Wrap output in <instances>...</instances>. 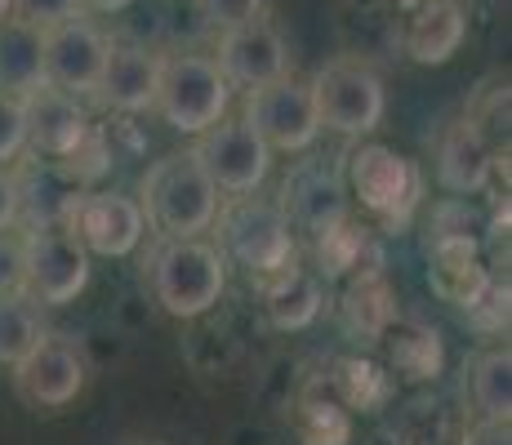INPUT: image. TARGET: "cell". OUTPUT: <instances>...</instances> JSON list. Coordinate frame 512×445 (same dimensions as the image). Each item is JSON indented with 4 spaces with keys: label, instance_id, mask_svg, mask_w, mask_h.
Masks as SVG:
<instances>
[{
    "label": "cell",
    "instance_id": "23",
    "mask_svg": "<svg viewBox=\"0 0 512 445\" xmlns=\"http://www.w3.org/2000/svg\"><path fill=\"white\" fill-rule=\"evenodd\" d=\"M294 432H299L303 445H348V405L326 388L303 392L299 410H294Z\"/></svg>",
    "mask_w": 512,
    "mask_h": 445
},
{
    "label": "cell",
    "instance_id": "20",
    "mask_svg": "<svg viewBox=\"0 0 512 445\" xmlns=\"http://www.w3.org/2000/svg\"><path fill=\"white\" fill-rule=\"evenodd\" d=\"M45 85V49L41 27L27 18H0V89L5 94H27Z\"/></svg>",
    "mask_w": 512,
    "mask_h": 445
},
{
    "label": "cell",
    "instance_id": "21",
    "mask_svg": "<svg viewBox=\"0 0 512 445\" xmlns=\"http://www.w3.org/2000/svg\"><path fill=\"white\" fill-rule=\"evenodd\" d=\"M468 401L477 410V419H512V352L490 348L477 352L468 365Z\"/></svg>",
    "mask_w": 512,
    "mask_h": 445
},
{
    "label": "cell",
    "instance_id": "30",
    "mask_svg": "<svg viewBox=\"0 0 512 445\" xmlns=\"http://www.w3.org/2000/svg\"><path fill=\"white\" fill-rule=\"evenodd\" d=\"M464 445H512L508 419L504 423H499V419H477V428L464 437Z\"/></svg>",
    "mask_w": 512,
    "mask_h": 445
},
{
    "label": "cell",
    "instance_id": "25",
    "mask_svg": "<svg viewBox=\"0 0 512 445\" xmlns=\"http://www.w3.org/2000/svg\"><path fill=\"white\" fill-rule=\"evenodd\" d=\"M392 348V365H397L406 379H432L441 365V343L437 330H423V325H406L388 339Z\"/></svg>",
    "mask_w": 512,
    "mask_h": 445
},
{
    "label": "cell",
    "instance_id": "28",
    "mask_svg": "<svg viewBox=\"0 0 512 445\" xmlns=\"http://www.w3.org/2000/svg\"><path fill=\"white\" fill-rule=\"evenodd\" d=\"M23 290V232L0 227V294Z\"/></svg>",
    "mask_w": 512,
    "mask_h": 445
},
{
    "label": "cell",
    "instance_id": "13",
    "mask_svg": "<svg viewBox=\"0 0 512 445\" xmlns=\"http://www.w3.org/2000/svg\"><path fill=\"white\" fill-rule=\"evenodd\" d=\"M281 214L290 219L294 232H308L317 241L321 232L348 223V183L343 165H326L321 156H308L290 170L281 187Z\"/></svg>",
    "mask_w": 512,
    "mask_h": 445
},
{
    "label": "cell",
    "instance_id": "2",
    "mask_svg": "<svg viewBox=\"0 0 512 445\" xmlns=\"http://www.w3.org/2000/svg\"><path fill=\"white\" fill-rule=\"evenodd\" d=\"M219 187L192 152H170L143 174L139 205L156 236H205L219 214Z\"/></svg>",
    "mask_w": 512,
    "mask_h": 445
},
{
    "label": "cell",
    "instance_id": "24",
    "mask_svg": "<svg viewBox=\"0 0 512 445\" xmlns=\"http://www.w3.org/2000/svg\"><path fill=\"white\" fill-rule=\"evenodd\" d=\"M508 76H490V81H481L472 89L464 116L472 125H477L481 134H486V143L495 147V152H504L508 147Z\"/></svg>",
    "mask_w": 512,
    "mask_h": 445
},
{
    "label": "cell",
    "instance_id": "34",
    "mask_svg": "<svg viewBox=\"0 0 512 445\" xmlns=\"http://www.w3.org/2000/svg\"><path fill=\"white\" fill-rule=\"evenodd\" d=\"M152 445H156V441H152Z\"/></svg>",
    "mask_w": 512,
    "mask_h": 445
},
{
    "label": "cell",
    "instance_id": "17",
    "mask_svg": "<svg viewBox=\"0 0 512 445\" xmlns=\"http://www.w3.org/2000/svg\"><path fill=\"white\" fill-rule=\"evenodd\" d=\"M156 76H161V54H152L147 45L112 41L107 45V58H103V72H98L94 94L103 98L112 112L139 116V112H152Z\"/></svg>",
    "mask_w": 512,
    "mask_h": 445
},
{
    "label": "cell",
    "instance_id": "26",
    "mask_svg": "<svg viewBox=\"0 0 512 445\" xmlns=\"http://www.w3.org/2000/svg\"><path fill=\"white\" fill-rule=\"evenodd\" d=\"M27 152V125H23V103L18 94L0 89V165L18 161Z\"/></svg>",
    "mask_w": 512,
    "mask_h": 445
},
{
    "label": "cell",
    "instance_id": "5",
    "mask_svg": "<svg viewBox=\"0 0 512 445\" xmlns=\"http://www.w3.org/2000/svg\"><path fill=\"white\" fill-rule=\"evenodd\" d=\"M308 89L312 107H317V125L339 138L374 134L383 125V112H388L383 76L361 58H330L326 67H317Z\"/></svg>",
    "mask_w": 512,
    "mask_h": 445
},
{
    "label": "cell",
    "instance_id": "29",
    "mask_svg": "<svg viewBox=\"0 0 512 445\" xmlns=\"http://www.w3.org/2000/svg\"><path fill=\"white\" fill-rule=\"evenodd\" d=\"M9 14L27 18L36 27H49L67 14H81V0H9Z\"/></svg>",
    "mask_w": 512,
    "mask_h": 445
},
{
    "label": "cell",
    "instance_id": "15",
    "mask_svg": "<svg viewBox=\"0 0 512 445\" xmlns=\"http://www.w3.org/2000/svg\"><path fill=\"white\" fill-rule=\"evenodd\" d=\"M214 63H219V72L228 76L232 89H259L285 72H294V58H290V45H285L281 27L263 14L232 27V32H219Z\"/></svg>",
    "mask_w": 512,
    "mask_h": 445
},
{
    "label": "cell",
    "instance_id": "3",
    "mask_svg": "<svg viewBox=\"0 0 512 445\" xmlns=\"http://www.w3.org/2000/svg\"><path fill=\"white\" fill-rule=\"evenodd\" d=\"M214 245L219 254L236 267H245L250 276L277 272V267L294 263V227L281 214L277 201L245 192V196H223L219 214H214Z\"/></svg>",
    "mask_w": 512,
    "mask_h": 445
},
{
    "label": "cell",
    "instance_id": "22",
    "mask_svg": "<svg viewBox=\"0 0 512 445\" xmlns=\"http://www.w3.org/2000/svg\"><path fill=\"white\" fill-rule=\"evenodd\" d=\"M45 334L41 303L27 290L0 294V370H9L14 361H23L36 348V339Z\"/></svg>",
    "mask_w": 512,
    "mask_h": 445
},
{
    "label": "cell",
    "instance_id": "32",
    "mask_svg": "<svg viewBox=\"0 0 512 445\" xmlns=\"http://www.w3.org/2000/svg\"><path fill=\"white\" fill-rule=\"evenodd\" d=\"M134 0H81L85 14H121V9H130Z\"/></svg>",
    "mask_w": 512,
    "mask_h": 445
},
{
    "label": "cell",
    "instance_id": "14",
    "mask_svg": "<svg viewBox=\"0 0 512 445\" xmlns=\"http://www.w3.org/2000/svg\"><path fill=\"white\" fill-rule=\"evenodd\" d=\"M23 103V125H27V147L49 161H72L85 143L94 138L90 112L81 107V98L67 94L58 85H36L27 94H18Z\"/></svg>",
    "mask_w": 512,
    "mask_h": 445
},
{
    "label": "cell",
    "instance_id": "31",
    "mask_svg": "<svg viewBox=\"0 0 512 445\" xmlns=\"http://www.w3.org/2000/svg\"><path fill=\"white\" fill-rule=\"evenodd\" d=\"M14 223H18V183L0 165V227H14Z\"/></svg>",
    "mask_w": 512,
    "mask_h": 445
},
{
    "label": "cell",
    "instance_id": "11",
    "mask_svg": "<svg viewBox=\"0 0 512 445\" xmlns=\"http://www.w3.org/2000/svg\"><path fill=\"white\" fill-rule=\"evenodd\" d=\"M63 227L103 259H130L147 236L143 205L121 192H76L63 214Z\"/></svg>",
    "mask_w": 512,
    "mask_h": 445
},
{
    "label": "cell",
    "instance_id": "6",
    "mask_svg": "<svg viewBox=\"0 0 512 445\" xmlns=\"http://www.w3.org/2000/svg\"><path fill=\"white\" fill-rule=\"evenodd\" d=\"M343 183H348V196L361 201V210H370L388 227H406L423 196L419 165L383 143H366L343 156Z\"/></svg>",
    "mask_w": 512,
    "mask_h": 445
},
{
    "label": "cell",
    "instance_id": "16",
    "mask_svg": "<svg viewBox=\"0 0 512 445\" xmlns=\"http://www.w3.org/2000/svg\"><path fill=\"white\" fill-rule=\"evenodd\" d=\"M432 161H437V183L446 187L450 196H477L490 187L499 152L486 143V134H481L468 116H455V121H446L437 130Z\"/></svg>",
    "mask_w": 512,
    "mask_h": 445
},
{
    "label": "cell",
    "instance_id": "1",
    "mask_svg": "<svg viewBox=\"0 0 512 445\" xmlns=\"http://www.w3.org/2000/svg\"><path fill=\"white\" fill-rule=\"evenodd\" d=\"M143 285L156 308L192 321L205 316L228 290V259L205 236H156L143 263Z\"/></svg>",
    "mask_w": 512,
    "mask_h": 445
},
{
    "label": "cell",
    "instance_id": "18",
    "mask_svg": "<svg viewBox=\"0 0 512 445\" xmlns=\"http://www.w3.org/2000/svg\"><path fill=\"white\" fill-rule=\"evenodd\" d=\"M468 41V9L459 0H419L415 14L406 18L401 45L423 67H441L464 49Z\"/></svg>",
    "mask_w": 512,
    "mask_h": 445
},
{
    "label": "cell",
    "instance_id": "10",
    "mask_svg": "<svg viewBox=\"0 0 512 445\" xmlns=\"http://www.w3.org/2000/svg\"><path fill=\"white\" fill-rule=\"evenodd\" d=\"M241 121L250 125L272 152H312V143L321 138L312 89L294 72H285L259 89H245Z\"/></svg>",
    "mask_w": 512,
    "mask_h": 445
},
{
    "label": "cell",
    "instance_id": "27",
    "mask_svg": "<svg viewBox=\"0 0 512 445\" xmlns=\"http://www.w3.org/2000/svg\"><path fill=\"white\" fill-rule=\"evenodd\" d=\"M196 5H201L205 27H214V32H232V27L263 14V0H196Z\"/></svg>",
    "mask_w": 512,
    "mask_h": 445
},
{
    "label": "cell",
    "instance_id": "19",
    "mask_svg": "<svg viewBox=\"0 0 512 445\" xmlns=\"http://www.w3.org/2000/svg\"><path fill=\"white\" fill-rule=\"evenodd\" d=\"M259 281L263 312L277 330H308L321 316V281L299 263H285L277 272L254 276Z\"/></svg>",
    "mask_w": 512,
    "mask_h": 445
},
{
    "label": "cell",
    "instance_id": "33",
    "mask_svg": "<svg viewBox=\"0 0 512 445\" xmlns=\"http://www.w3.org/2000/svg\"><path fill=\"white\" fill-rule=\"evenodd\" d=\"M0 18H9V0H0Z\"/></svg>",
    "mask_w": 512,
    "mask_h": 445
},
{
    "label": "cell",
    "instance_id": "7",
    "mask_svg": "<svg viewBox=\"0 0 512 445\" xmlns=\"http://www.w3.org/2000/svg\"><path fill=\"white\" fill-rule=\"evenodd\" d=\"M90 285V250L63 223H32L23 232V290L41 308H67Z\"/></svg>",
    "mask_w": 512,
    "mask_h": 445
},
{
    "label": "cell",
    "instance_id": "9",
    "mask_svg": "<svg viewBox=\"0 0 512 445\" xmlns=\"http://www.w3.org/2000/svg\"><path fill=\"white\" fill-rule=\"evenodd\" d=\"M187 152L201 161V170L210 174L219 196L259 192L263 178L272 174V156H277L241 116H219L210 130L196 134V143Z\"/></svg>",
    "mask_w": 512,
    "mask_h": 445
},
{
    "label": "cell",
    "instance_id": "12",
    "mask_svg": "<svg viewBox=\"0 0 512 445\" xmlns=\"http://www.w3.org/2000/svg\"><path fill=\"white\" fill-rule=\"evenodd\" d=\"M112 36L94 23V14H67L58 23L41 27V49H45V85H58L67 94H94L98 72Z\"/></svg>",
    "mask_w": 512,
    "mask_h": 445
},
{
    "label": "cell",
    "instance_id": "8",
    "mask_svg": "<svg viewBox=\"0 0 512 445\" xmlns=\"http://www.w3.org/2000/svg\"><path fill=\"white\" fill-rule=\"evenodd\" d=\"M9 370H14V392L23 405H32V410H63V405H72L85 392L90 356H85L81 339L45 330L36 339V348L23 361L9 365Z\"/></svg>",
    "mask_w": 512,
    "mask_h": 445
},
{
    "label": "cell",
    "instance_id": "4",
    "mask_svg": "<svg viewBox=\"0 0 512 445\" xmlns=\"http://www.w3.org/2000/svg\"><path fill=\"white\" fill-rule=\"evenodd\" d=\"M236 89L219 72L214 54H165L161 76H156V98L152 112L179 134H201L210 130L219 116H228Z\"/></svg>",
    "mask_w": 512,
    "mask_h": 445
}]
</instances>
